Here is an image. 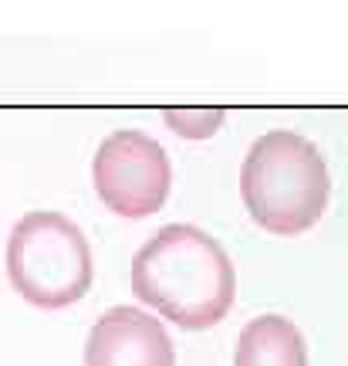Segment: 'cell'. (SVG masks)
I'll return each mask as SVG.
<instances>
[{
	"instance_id": "cell-1",
	"label": "cell",
	"mask_w": 348,
	"mask_h": 366,
	"mask_svg": "<svg viewBox=\"0 0 348 366\" xmlns=\"http://www.w3.org/2000/svg\"><path fill=\"white\" fill-rule=\"evenodd\" d=\"M132 292L183 329L217 326L233 305L237 274L217 237L166 224L132 258Z\"/></svg>"
},
{
	"instance_id": "cell-2",
	"label": "cell",
	"mask_w": 348,
	"mask_h": 366,
	"mask_svg": "<svg viewBox=\"0 0 348 366\" xmlns=\"http://www.w3.org/2000/svg\"><path fill=\"white\" fill-rule=\"evenodd\" d=\"M328 167L308 136L274 129L254 139L240 170V194L250 217L281 237L304 234L328 207Z\"/></svg>"
},
{
	"instance_id": "cell-3",
	"label": "cell",
	"mask_w": 348,
	"mask_h": 366,
	"mask_svg": "<svg viewBox=\"0 0 348 366\" xmlns=\"http://www.w3.org/2000/svg\"><path fill=\"white\" fill-rule=\"evenodd\" d=\"M11 285L38 309H65L91 285V251L75 221L58 210H34L7 237Z\"/></svg>"
},
{
	"instance_id": "cell-4",
	"label": "cell",
	"mask_w": 348,
	"mask_h": 366,
	"mask_svg": "<svg viewBox=\"0 0 348 366\" xmlns=\"http://www.w3.org/2000/svg\"><path fill=\"white\" fill-rule=\"evenodd\" d=\"M95 190L118 217H149L169 197V157L153 136L139 129L112 132L95 153Z\"/></svg>"
},
{
	"instance_id": "cell-5",
	"label": "cell",
	"mask_w": 348,
	"mask_h": 366,
	"mask_svg": "<svg viewBox=\"0 0 348 366\" xmlns=\"http://www.w3.org/2000/svg\"><path fill=\"white\" fill-rule=\"evenodd\" d=\"M85 366H176V353L155 315L116 305L91 326Z\"/></svg>"
},
{
	"instance_id": "cell-6",
	"label": "cell",
	"mask_w": 348,
	"mask_h": 366,
	"mask_svg": "<svg viewBox=\"0 0 348 366\" xmlns=\"http://www.w3.org/2000/svg\"><path fill=\"white\" fill-rule=\"evenodd\" d=\"M233 366H308L304 340L291 319L257 315L247 322L237 340Z\"/></svg>"
},
{
	"instance_id": "cell-7",
	"label": "cell",
	"mask_w": 348,
	"mask_h": 366,
	"mask_svg": "<svg viewBox=\"0 0 348 366\" xmlns=\"http://www.w3.org/2000/svg\"><path fill=\"white\" fill-rule=\"evenodd\" d=\"M223 109H166L163 119L176 136L186 139H210L213 132L223 126Z\"/></svg>"
}]
</instances>
